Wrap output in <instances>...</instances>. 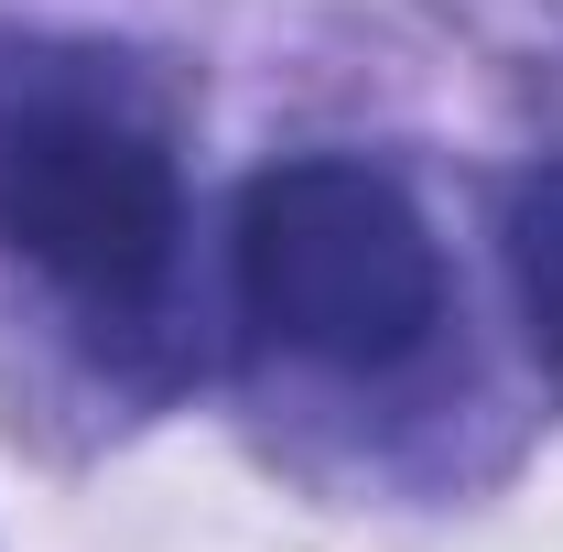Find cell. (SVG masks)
Returning <instances> with one entry per match:
<instances>
[{"mask_svg": "<svg viewBox=\"0 0 563 552\" xmlns=\"http://www.w3.org/2000/svg\"><path fill=\"white\" fill-rule=\"evenodd\" d=\"M239 303L250 325L282 336L314 368H412L444 336V239L401 196V174L357 163V152H292L272 174H250L239 196Z\"/></svg>", "mask_w": 563, "mask_h": 552, "instance_id": "6da1fadb", "label": "cell"}, {"mask_svg": "<svg viewBox=\"0 0 563 552\" xmlns=\"http://www.w3.org/2000/svg\"><path fill=\"white\" fill-rule=\"evenodd\" d=\"M0 250L66 292L87 325H152L185 261L174 141L109 87L0 98Z\"/></svg>", "mask_w": 563, "mask_h": 552, "instance_id": "7a4b0ae2", "label": "cell"}, {"mask_svg": "<svg viewBox=\"0 0 563 552\" xmlns=\"http://www.w3.org/2000/svg\"><path fill=\"white\" fill-rule=\"evenodd\" d=\"M498 250H509V292H520V336L542 357V379L563 390V163H542V174L509 185Z\"/></svg>", "mask_w": 563, "mask_h": 552, "instance_id": "3957f363", "label": "cell"}]
</instances>
